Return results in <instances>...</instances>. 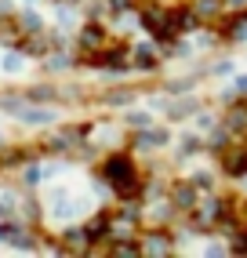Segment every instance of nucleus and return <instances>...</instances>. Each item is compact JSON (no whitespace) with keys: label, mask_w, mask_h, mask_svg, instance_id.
Here are the masks:
<instances>
[{"label":"nucleus","mask_w":247,"mask_h":258,"mask_svg":"<svg viewBox=\"0 0 247 258\" xmlns=\"http://www.w3.org/2000/svg\"><path fill=\"white\" fill-rule=\"evenodd\" d=\"M87 233H91V236H102V233H105V222H91V229H87Z\"/></svg>","instance_id":"obj_6"},{"label":"nucleus","mask_w":247,"mask_h":258,"mask_svg":"<svg viewBox=\"0 0 247 258\" xmlns=\"http://www.w3.org/2000/svg\"><path fill=\"white\" fill-rule=\"evenodd\" d=\"M225 171L229 175H247V153L243 149H233V153H225Z\"/></svg>","instance_id":"obj_2"},{"label":"nucleus","mask_w":247,"mask_h":258,"mask_svg":"<svg viewBox=\"0 0 247 258\" xmlns=\"http://www.w3.org/2000/svg\"><path fill=\"white\" fill-rule=\"evenodd\" d=\"M105 175H109L116 185H124V182H131V164L124 160V157H113L109 164H105Z\"/></svg>","instance_id":"obj_1"},{"label":"nucleus","mask_w":247,"mask_h":258,"mask_svg":"<svg viewBox=\"0 0 247 258\" xmlns=\"http://www.w3.org/2000/svg\"><path fill=\"white\" fill-rule=\"evenodd\" d=\"M149 251H153V254H164V251H167L164 236H153V240H149Z\"/></svg>","instance_id":"obj_4"},{"label":"nucleus","mask_w":247,"mask_h":258,"mask_svg":"<svg viewBox=\"0 0 247 258\" xmlns=\"http://www.w3.org/2000/svg\"><path fill=\"white\" fill-rule=\"evenodd\" d=\"M174 204H182V208H193V189H189V185H178V189H174Z\"/></svg>","instance_id":"obj_3"},{"label":"nucleus","mask_w":247,"mask_h":258,"mask_svg":"<svg viewBox=\"0 0 247 258\" xmlns=\"http://www.w3.org/2000/svg\"><path fill=\"white\" fill-rule=\"evenodd\" d=\"M233 251H236V254H247V233H240V236L233 240Z\"/></svg>","instance_id":"obj_5"}]
</instances>
